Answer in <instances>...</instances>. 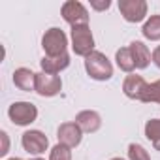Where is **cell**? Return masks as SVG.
<instances>
[{
    "label": "cell",
    "mask_w": 160,
    "mask_h": 160,
    "mask_svg": "<svg viewBox=\"0 0 160 160\" xmlns=\"http://www.w3.org/2000/svg\"><path fill=\"white\" fill-rule=\"evenodd\" d=\"M40 66H42V72L43 73L57 75V73H60L62 70H66L70 66V55L68 53H62L58 57H43L40 60Z\"/></svg>",
    "instance_id": "7c38bea8"
},
{
    "label": "cell",
    "mask_w": 160,
    "mask_h": 160,
    "mask_svg": "<svg viewBox=\"0 0 160 160\" xmlns=\"http://www.w3.org/2000/svg\"><path fill=\"white\" fill-rule=\"evenodd\" d=\"M57 138H58V143L60 145H66V147H77L81 143V138H83V130L79 128L75 122H62L58 126V132H57Z\"/></svg>",
    "instance_id": "9c48e42d"
},
{
    "label": "cell",
    "mask_w": 160,
    "mask_h": 160,
    "mask_svg": "<svg viewBox=\"0 0 160 160\" xmlns=\"http://www.w3.org/2000/svg\"><path fill=\"white\" fill-rule=\"evenodd\" d=\"M62 19L73 27H87L89 25V12L81 2H75V0H68L62 4Z\"/></svg>",
    "instance_id": "5b68a950"
},
{
    "label": "cell",
    "mask_w": 160,
    "mask_h": 160,
    "mask_svg": "<svg viewBox=\"0 0 160 160\" xmlns=\"http://www.w3.org/2000/svg\"><path fill=\"white\" fill-rule=\"evenodd\" d=\"M62 89V81L58 75H51V73H36V92L40 96H45V98H51V96H57Z\"/></svg>",
    "instance_id": "52a82bcc"
},
{
    "label": "cell",
    "mask_w": 160,
    "mask_h": 160,
    "mask_svg": "<svg viewBox=\"0 0 160 160\" xmlns=\"http://www.w3.org/2000/svg\"><path fill=\"white\" fill-rule=\"evenodd\" d=\"M91 6L94 10H98V12H104V10H108L111 6V2H109V0H102V2H98V0H91Z\"/></svg>",
    "instance_id": "44dd1931"
},
{
    "label": "cell",
    "mask_w": 160,
    "mask_h": 160,
    "mask_svg": "<svg viewBox=\"0 0 160 160\" xmlns=\"http://www.w3.org/2000/svg\"><path fill=\"white\" fill-rule=\"evenodd\" d=\"M72 49L79 57H89L94 51V38H92L89 25L72 28Z\"/></svg>",
    "instance_id": "3957f363"
},
{
    "label": "cell",
    "mask_w": 160,
    "mask_h": 160,
    "mask_svg": "<svg viewBox=\"0 0 160 160\" xmlns=\"http://www.w3.org/2000/svg\"><path fill=\"white\" fill-rule=\"evenodd\" d=\"M0 138H2V151H0V154L6 156L8 151H10V139H8V134L6 132H0Z\"/></svg>",
    "instance_id": "7402d4cb"
},
{
    "label": "cell",
    "mask_w": 160,
    "mask_h": 160,
    "mask_svg": "<svg viewBox=\"0 0 160 160\" xmlns=\"http://www.w3.org/2000/svg\"><path fill=\"white\" fill-rule=\"evenodd\" d=\"M85 70L96 81H108L113 75V66L109 58L100 51H92L89 57H85Z\"/></svg>",
    "instance_id": "6da1fadb"
},
{
    "label": "cell",
    "mask_w": 160,
    "mask_h": 160,
    "mask_svg": "<svg viewBox=\"0 0 160 160\" xmlns=\"http://www.w3.org/2000/svg\"><path fill=\"white\" fill-rule=\"evenodd\" d=\"M13 83L17 89H21L25 92L36 91V73L28 68H17L13 72Z\"/></svg>",
    "instance_id": "4fadbf2b"
},
{
    "label": "cell",
    "mask_w": 160,
    "mask_h": 160,
    "mask_svg": "<svg viewBox=\"0 0 160 160\" xmlns=\"http://www.w3.org/2000/svg\"><path fill=\"white\" fill-rule=\"evenodd\" d=\"M8 160H21V158H8Z\"/></svg>",
    "instance_id": "cb8c5ba5"
},
{
    "label": "cell",
    "mask_w": 160,
    "mask_h": 160,
    "mask_svg": "<svg viewBox=\"0 0 160 160\" xmlns=\"http://www.w3.org/2000/svg\"><path fill=\"white\" fill-rule=\"evenodd\" d=\"M141 102H145V104H149V102L160 104V79H158V81H154V83H151V85H147Z\"/></svg>",
    "instance_id": "ac0fdd59"
},
{
    "label": "cell",
    "mask_w": 160,
    "mask_h": 160,
    "mask_svg": "<svg viewBox=\"0 0 160 160\" xmlns=\"http://www.w3.org/2000/svg\"><path fill=\"white\" fill-rule=\"evenodd\" d=\"M115 60H117V66L122 70V72H134L136 70V62L132 58V53H130V47H121L117 53H115Z\"/></svg>",
    "instance_id": "9a60e30c"
},
{
    "label": "cell",
    "mask_w": 160,
    "mask_h": 160,
    "mask_svg": "<svg viewBox=\"0 0 160 160\" xmlns=\"http://www.w3.org/2000/svg\"><path fill=\"white\" fill-rule=\"evenodd\" d=\"M130 53H132V58L136 62V68L138 70H145L151 62V51L147 49V45L143 42H132L130 43Z\"/></svg>",
    "instance_id": "5bb4252c"
},
{
    "label": "cell",
    "mask_w": 160,
    "mask_h": 160,
    "mask_svg": "<svg viewBox=\"0 0 160 160\" xmlns=\"http://www.w3.org/2000/svg\"><path fill=\"white\" fill-rule=\"evenodd\" d=\"M49 160H72V151L66 145H55L49 152Z\"/></svg>",
    "instance_id": "d6986e66"
},
{
    "label": "cell",
    "mask_w": 160,
    "mask_h": 160,
    "mask_svg": "<svg viewBox=\"0 0 160 160\" xmlns=\"http://www.w3.org/2000/svg\"><path fill=\"white\" fill-rule=\"evenodd\" d=\"M8 117L13 124L17 126H28L30 122L36 121L38 117V109L34 104L30 102H13L8 109Z\"/></svg>",
    "instance_id": "277c9868"
},
{
    "label": "cell",
    "mask_w": 160,
    "mask_h": 160,
    "mask_svg": "<svg viewBox=\"0 0 160 160\" xmlns=\"http://www.w3.org/2000/svg\"><path fill=\"white\" fill-rule=\"evenodd\" d=\"M66 45H68L66 34H64V30H60L57 27L49 28L42 38V47L45 51V57H58V55L66 53Z\"/></svg>",
    "instance_id": "7a4b0ae2"
},
{
    "label": "cell",
    "mask_w": 160,
    "mask_h": 160,
    "mask_svg": "<svg viewBox=\"0 0 160 160\" xmlns=\"http://www.w3.org/2000/svg\"><path fill=\"white\" fill-rule=\"evenodd\" d=\"M152 62H154V64L160 68V45H158V47L152 51Z\"/></svg>",
    "instance_id": "603a6c76"
},
{
    "label": "cell",
    "mask_w": 160,
    "mask_h": 160,
    "mask_svg": "<svg viewBox=\"0 0 160 160\" xmlns=\"http://www.w3.org/2000/svg\"><path fill=\"white\" fill-rule=\"evenodd\" d=\"M119 12L128 23H139L147 15V2L145 0H121Z\"/></svg>",
    "instance_id": "8992f818"
},
{
    "label": "cell",
    "mask_w": 160,
    "mask_h": 160,
    "mask_svg": "<svg viewBox=\"0 0 160 160\" xmlns=\"http://www.w3.org/2000/svg\"><path fill=\"white\" fill-rule=\"evenodd\" d=\"M111 160H122V158H111Z\"/></svg>",
    "instance_id": "484cf974"
},
{
    "label": "cell",
    "mask_w": 160,
    "mask_h": 160,
    "mask_svg": "<svg viewBox=\"0 0 160 160\" xmlns=\"http://www.w3.org/2000/svg\"><path fill=\"white\" fill-rule=\"evenodd\" d=\"M21 145L28 154H42L49 147V139L43 132L40 130H28L21 138Z\"/></svg>",
    "instance_id": "ba28073f"
},
{
    "label": "cell",
    "mask_w": 160,
    "mask_h": 160,
    "mask_svg": "<svg viewBox=\"0 0 160 160\" xmlns=\"http://www.w3.org/2000/svg\"><path fill=\"white\" fill-rule=\"evenodd\" d=\"M128 158L130 160H151L149 152L139 143H130L128 145Z\"/></svg>",
    "instance_id": "ffe728a7"
},
{
    "label": "cell",
    "mask_w": 160,
    "mask_h": 160,
    "mask_svg": "<svg viewBox=\"0 0 160 160\" xmlns=\"http://www.w3.org/2000/svg\"><path fill=\"white\" fill-rule=\"evenodd\" d=\"M75 124L81 128L83 132L87 134H92V132H98L100 126H102V117L92 111V109H85V111H79L75 115Z\"/></svg>",
    "instance_id": "30bf717a"
},
{
    "label": "cell",
    "mask_w": 160,
    "mask_h": 160,
    "mask_svg": "<svg viewBox=\"0 0 160 160\" xmlns=\"http://www.w3.org/2000/svg\"><path fill=\"white\" fill-rule=\"evenodd\" d=\"M32 160H43V158H32Z\"/></svg>",
    "instance_id": "d4e9b609"
},
{
    "label": "cell",
    "mask_w": 160,
    "mask_h": 160,
    "mask_svg": "<svg viewBox=\"0 0 160 160\" xmlns=\"http://www.w3.org/2000/svg\"><path fill=\"white\" fill-rule=\"evenodd\" d=\"M141 32L147 40H160V15H151V19H147V23L143 25Z\"/></svg>",
    "instance_id": "e0dca14e"
},
{
    "label": "cell",
    "mask_w": 160,
    "mask_h": 160,
    "mask_svg": "<svg viewBox=\"0 0 160 160\" xmlns=\"http://www.w3.org/2000/svg\"><path fill=\"white\" fill-rule=\"evenodd\" d=\"M147 85H149V83H145V79H143L141 75L132 73V75H126L124 83H122V91H124V94H126L128 98H132V100H139V102H141Z\"/></svg>",
    "instance_id": "8fae6325"
},
{
    "label": "cell",
    "mask_w": 160,
    "mask_h": 160,
    "mask_svg": "<svg viewBox=\"0 0 160 160\" xmlns=\"http://www.w3.org/2000/svg\"><path fill=\"white\" fill-rule=\"evenodd\" d=\"M145 138L156 151H160V119H149L145 122Z\"/></svg>",
    "instance_id": "2e32d148"
}]
</instances>
